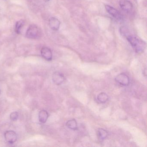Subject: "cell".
Returning <instances> with one entry per match:
<instances>
[{
	"instance_id": "obj_9",
	"label": "cell",
	"mask_w": 147,
	"mask_h": 147,
	"mask_svg": "<svg viewBox=\"0 0 147 147\" xmlns=\"http://www.w3.org/2000/svg\"><path fill=\"white\" fill-rule=\"evenodd\" d=\"M50 27L54 31H57L60 28L61 23L59 20L57 18H51L49 20Z\"/></svg>"
},
{
	"instance_id": "obj_2",
	"label": "cell",
	"mask_w": 147,
	"mask_h": 147,
	"mask_svg": "<svg viewBox=\"0 0 147 147\" xmlns=\"http://www.w3.org/2000/svg\"><path fill=\"white\" fill-rule=\"evenodd\" d=\"M26 36L30 39L39 38L41 36V30L36 25H30L26 31Z\"/></svg>"
},
{
	"instance_id": "obj_1",
	"label": "cell",
	"mask_w": 147,
	"mask_h": 147,
	"mask_svg": "<svg viewBox=\"0 0 147 147\" xmlns=\"http://www.w3.org/2000/svg\"><path fill=\"white\" fill-rule=\"evenodd\" d=\"M126 38L136 52L141 53L143 52L146 48V42L141 38L132 35H129Z\"/></svg>"
},
{
	"instance_id": "obj_10",
	"label": "cell",
	"mask_w": 147,
	"mask_h": 147,
	"mask_svg": "<svg viewBox=\"0 0 147 147\" xmlns=\"http://www.w3.org/2000/svg\"><path fill=\"white\" fill-rule=\"evenodd\" d=\"M49 113L45 110H42L39 112L38 114V119L39 122L42 123H46L49 117Z\"/></svg>"
},
{
	"instance_id": "obj_7",
	"label": "cell",
	"mask_w": 147,
	"mask_h": 147,
	"mask_svg": "<svg viewBox=\"0 0 147 147\" xmlns=\"http://www.w3.org/2000/svg\"><path fill=\"white\" fill-rule=\"evenodd\" d=\"M65 78L64 76L61 73L59 72H56L53 74L52 76V80L53 82L56 85H61L64 82Z\"/></svg>"
},
{
	"instance_id": "obj_8",
	"label": "cell",
	"mask_w": 147,
	"mask_h": 147,
	"mask_svg": "<svg viewBox=\"0 0 147 147\" xmlns=\"http://www.w3.org/2000/svg\"><path fill=\"white\" fill-rule=\"evenodd\" d=\"M41 55L44 58L48 61H51L52 59V53L51 50L48 47L42 48L41 51Z\"/></svg>"
},
{
	"instance_id": "obj_15",
	"label": "cell",
	"mask_w": 147,
	"mask_h": 147,
	"mask_svg": "<svg viewBox=\"0 0 147 147\" xmlns=\"http://www.w3.org/2000/svg\"><path fill=\"white\" fill-rule=\"evenodd\" d=\"M19 117L18 113V112H13L10 115V119L12 121H15L18 120Z\"/></svg>"
},
{
	"instance_id": "obj_14",
	"label": "cell",
	"mask_w": 147,
	"mask_h": 147,
	"mask_svg": "<svg viewBox=\"0 0 147 147\" xmlns=\"http://www.w3.org/2000/svg\"><path fill=\"white\" fill-rule=\"evenodd\" d=\"M98 100L100 102L105 103L109 99L108 95L105 93L101 92L98 96Z\"/></svg>"
},
{
	"instance_id": "obj_13",
	"label": "cell",
	"mask_w": 147,
	"mask_h": 147,
	"mask_svg": "<svg viewBox=\"0 0 147 147\" xmlns=\"http://www.w3.org/2000/svg\"><path fill=\"white\" fill-rule=\"evenodd\" d=\"M98 136L100 140H103L105 139L108 136V132L106 130L103 129H99L98 130Z\"/></svg>"
},
{
	"instance_id": "obj_3",
	"label": "cell",
	"mask_w": 147,
	"mask_h": 147,
	"mask_svg": "<svg viewBox=\"0 0 147 147\" xmlns=\"http://www.w3.org/2000/svg\"><path fill=\"white\" fill-rule=\"evenodd\" d=\"M105 7L107 11L114 18L118 20L123 19V16L117 10L108 5H106Z\"/></svg>"
},
{
	"instance_id": "obj_11",
	"label": "cell",
	"mask_w": 147,
	"mask_h": 147,
	"mask_svg": "<svg viewBox=\"0 0 147 147\" xmlns=\"http://www.w3.org/2000/svg\"><path fill=\"white\" fill-rule=\"evenodd\" d=\"M66 125L68 128L71 129L76 130L77 129V123L76 119H72L68 120L66 123Z\"/></svg>"
},
{
	"instance_id": "obj_6",
	"label": "cell",
	"mask_w": 147,
	"mask_h": 147,
	"mask_svg": "<svg viewBox=\"0 0 147 147\" xmlns=\"http://www.w3.org/2000/svg\"><path fill=\"white\" fill-rule=\"evenodd\" d=\"M5 137L7 142L11 144L15 143L18 138L16 132L12 130L6 131L5 133Z\"/></svg>"
},
{
	"instance_id": "obj_17",
	"label": "cell",
	"mask_w": 147,
	"mask_h": 147,
	"mask_svg": "<svg viewBox=\"0 0 147 147\" xmlns=\"http://www.w3.org/2000/svg\"><path fill=\"white\" fill-rule=\"evenodd\" d=\"M134 1H136V0H134Z\"/></svg>"
},
{
	"instance_id": "obj_12",
	"label": "cell",
	"mask_w": 147,
	"mask_h": 147,
	"mask_svg": "<svg viewBox=\"0 0 147 147\" xmlns=\"http://www.w3.org/2000/svg\"><path fill=\"white\" fill-rule=\"evenodd\" d=\"M24 21L23 20H20L17 22L15 25V31L17 34H20L21 32V30L24 26Z\"/></svg>"
},
{
	"instance_id": "obj_4",
	"label": "cell",
	"mask_w": 147,
	"mask_h": 147,
	"mask_svg": "<svg viewBox=\"0 0 147 147\" xmlns=\"http://www.w3.org/2000/svg\"><path fill=\"white\" fill-rule=\"evenodd\" d=\"M119 5L122 10L126 13H130L133 9V5L129 0H120Z\"/></svg>"
},
{
	"instance_id": "obj_16",
	"label": "cell",
	"mask_w": 147,
	"mask_h": 147,
	"mask_svg": "<svg viewBox=\"0 0 147 147\" xmlns=\"http://www.w3.org/2000/svg\"><path fill=\"white\" fill-rule=\"evenodd\" d=\"M43 1H50V0H43Z\"/></svg>"
},
{
	"instance_id": "obj_5",
	"label": "cell",
	"mask_w": 147,
	"mask_h": 147,
	"mask_svg": "<svg viewBox=\"0 0 147 147\" xmlns=\"http://www.w3.org/2000/svg\"><path fill=\"white\" fill-rule=\"evenodd\" d=\"M116 80L118 83L123 86H128L130 82L129 76L124 73H121L118 75L116 76Z\"/></svg>"
}]
</instances>
